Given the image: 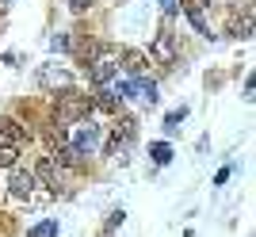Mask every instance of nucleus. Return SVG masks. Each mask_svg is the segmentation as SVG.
I'll return each mask as SVG.
<instances>
[{
    "label": "nucleus",
    "instance_id": "4be33fe9",
    "mask_svg": "<svg viewBox=\"0 0 256 237\" xmlns=\"http://www.w3.org/2000/svg\"><path fill=\"white\" fill-rule=\"evenodd\" d=\"M0 4H8V0H0Z\"/></svg>",
    "mask_w": 256,
    "mask_h": 237
},
{
    "label": "nucleus",
    "instance_id": "a211bd4d",
    "mask_svg": "<svg viewBox=\"0 0 256 237\" xmlns=\"http://www.w3.org/2000/svg\"><path fill=\"white\" fill-rule=\"evenodd\" d=\"M54 234H58V222H38L31 230V237H54Z\"/></svg>",
    "mask_w": 256,
    "mask_h": 237
},
{
    "label": "nucleus",
    "instance_id": "39448f33",
    "mask_svg": "<svg viewBox=\"0 0 256 237\" xmlns=\"http://www.w3.org/2000/svg\"><path fill=\"white\" fill-rule=\"evenodd\" d=\"M118 92H122V96L142 100V104H157V84H153V80H146V76H130Z\"/></svg>",
    "mask_w": 256,
    "mask_h": 237
},
{
    "label": "nucleus",
    "instance_id": "6e6552de",
    "mask_svg": "<svg viewBox=\"0 0 256 237\" xmlns=\"http://www.w3.org/2000/svg\"><path fill=\"white\" fill-rule=\"evenodd\" d=\"M27 138V126H20L12 115H0V146H12V150H20V142Z\"/></svg>",
    "mask_w": 256,
    "mask_h": 237
},
{
    "label": "nucleus",
    "instance_id": "0eeeda50",
    "mask_svg": "<svg viewBox=\"0 0 256 237\" xmlns=\"http://www.w3.org/2000/svg\"><path fill=\"white\" fill-rule=\"evenodd\" d=\"M34 184H46L50 192H62V168L50 161V157H38V164H34Z\"/></svg>",
    "mask_w": 256,
    "mask_h": 237
},
{
    "label": "nucleus",
    "instance_id": "f257e3e1",
    "mask_svg": "<svg viewBox=\"0 0 256 237\" xmlns=\"http://www.w3.org/2000/svg\"><path fill=\"white\" fill-rule=\"evenodd\" d=\"M88 111H92V96L84 92H62L54 96V126H69V122H84Z\"/></svg>",
    "mask_w": 256,
    "mask_h": 237
},
{
    "label": "nucleus",
    "instance_id": "dca6fc26",
    "mask_svg": "<svg viewBox=\"0 0 256 237\" xmlns=\"http://www.w3.org/2000/svg\"><path fill=\"white\" fill-rule=\"evenodd\" d=\"M0 168H20V150H12V146H0Z\"/></svg>",
    "mask_w": 256,
    "mask_h": 237
},
{
    "label": "nucleus",
    "instance_id": "2eb2a0df",
    "mask_svg": "<svg viewBox=\"0 0 256 237\" xmlns=\"http://www.w3.org/2000/svg\"><path fill=\"white\" fill-rule=\"evenodd\" d=\"M38 80H42L46 88H50V84H69V73H65V69H42Z\"/></svg>",
    "mask_w": 256,
    "mask_h": 237
},
{
    "label": "nucleus",
    "instance_id": "423d86ee",
    "mask_svg": "<svg viewBox=\"0 0 256 237\" xmlns=\"http://www.w3.org/2000/svg\"><path fill=\"white\" fill-rule=\"evenodd\" d=\"M146 58H150V62H160V65H172V62H176V42H172V34L160 31L157 38L150 42V54H146Z\"/></svg>",
    "mask_w": 256,
    "mask_h": 237
},
{
    "label": "nucleus",
    "instance_id": "412c9836",
    "mask_svg": "<svg viewBox=\"0 0 256 237\" xmlns=\"http://www.w3.org/2000/svg\"><path fill=\"white\" fill-rule=\"evenodd\" d=\"M230 176H234V168H230V164H226V168H222V172H218V176H214V184H226V180H230Z\"/></svg>",
    "mask_w": 256,
    "mask_h": 237
},
{
    "label": "nucleus",
    "instance_id": "7ed1b4c3",
    "mask_svg": "<svg viewBox=\"0 0 256 237\" xmlns=\"http://www.w3.org/2000/svg\"><path fill=\"white\" fill-rule=\"evenodd\" d=\"M134 118H122L115 130H111V142H107V153L115 157V161H126V153H130V146H134Z\"/></svg>",
    "mask_w": 256,
    "mask_h": 237
},
{
    "label": "nucleus",
    "instance_id": "ddd939ff",
    "mask_svg": "<svg viewBox=\"0 0 256 237\" xmlns=\"http://www.w3.org/2000/svg\"><path fill=\"white\" fill-rule=\"evenodd\" d=\"M50 161L58 164V168H80V157H76V153L69 150V146H58V153H54Z\"/></svg>",
    "mask_w": 256,
    "mask_h": 237
},
{
    "label": "nucleus",
    "instance_id": "f3484780",
    "mask_svg": "<svg viewBox=\"0 0 256 237\" xmlns=\"http://www.w3.org/2000/svg\"><path fill=\"white\" fill-rule=\"evenodd\" d=\"M150 153H153V161H157V164H168V161H172V146H168V142L150 146Z\"/></svg>",
    "mask_w": 256,
    "mask_h": 237
},
{
    "label": "nucleus",
    "instance_id": "6ab92c4d",
    "mask_svg": "<svg viewBox=\"0 0 256 237\" xmlns=\"http://www.w3.org/2000/svg\"><path fill=\"white\" fill-rule=\"evenodd\" d=\"M184 115H188V108H180V111H172L168 118H164V126L168 130H180V122H184Z\"/></svg>",
    "mask_w": 256,
    "mask_h": 237
},
{
    "label": "nucleus",
    "instance_id": "aec40b11",
    "mask_svg": "<svg viewBox=\"0 0 256 237\" xmlns=\"http://www.w3.org/2000/svg\"><path fill=\"white\" fill-rule=\"evenodd\" d=\"M54 50H69V38H65V34H54Z\"/></svg>",
    "mask_w": 256,
    "mask_h": 237
},
{
    "label": "nucleus",
    "instance_id": "9b49d317",
    "mask_svg": "<svg viewBox=\"0 0 256 237\" xmlns=\"http://www.w3.org/2000/svg\"><path fill=\"white\" fill-rule=\"evenodd\" d=\"M184 16H188V20L195 23V31L203 34V38H214V34H210V23H206L203 4H199V0H184Z\"/></svg>",
    "mask_w": 256,
    "mask_h": 237
},
{
    "label": "nucleus",
    "instance_id": "4468645a",
    "mask_svg": "<svg viewBox=\"0 0 256 237\" xmlns=\"http://www.w3.org/2000/svg\"><path fill=\"white\" fill-rule=\"evenodd\" d=\"M230 31H234L237 38H248V34H252V8H245V16H241V20L230 23Z\"/></svg>",
    "mask_w": 256,
    "mask_h": 237
},
{
    "label": "nucleus",
    "instance_id": "5701e85b",
    "mask_svg": "<svg viewBox=\"0 0 256 237\" xmlns=\"http://www.w3.org/2000/svg\"><path fill=\"white\" fill-rule=\"evenodd\" d=\"M206 4H210V0H206Z\"/></svg>",
    "mask_w": 256,
    "mask_h": 237
},
{
    "label": "nucleus",
    "instance_id": "f03ea898",
    "mask_svg": "<svg viewBox=\"0 0 256 237\" xmlns=\"http://www.w3.org/2000/svg\"><path fill=\"white\" fill-rule=\"evenodd\" d=\"M115 73H118V46H111V42L92 46V62H88V80H92V84H100V88H107L111 80H115Z\"/></svg>",
    "mask_w": 256,
    "mask_h": 237
},
{
    "label": "nucleus",
    "instance_id": "9d476101",
    "mask_svg": "<svg viewBox=\"0 0 256 237\" xmlns=\"http://www.w3.org/2000/svg\"><path fill=\"white\" fill-rule=\"evenodd\" d=\"M118 62H122V69H126L130 76H142L146 69H150V58H146V50H118Z\"/></svg>",
    "mask_w": 256,
    "mask_h": 237
},
{
    "label": "nucleus",
    "instance_id": "f8f14e48",
    "mask_svg": "<svg viewBox=\"0 0 256 237\" xmlns=\"http://www.w3.org/2000/svg\"><path fill=\"white\" fill-rule=\"evenodd\" d=\"M92 108H100V111H118V108H122V96H115V92L100 88L96 96H92Z\"/></svg>",
    "mask_w": 256,
    "mask_h": 237
},
{
    "label": "nucleus",
    "instance_id": "20e7f679",
    "mask_svg": "<svg viewBox=\"0 0 256 237\" xmlns=\"http://www.w3.org/2000/svg\"><path fill=\"white\" fill-rule=\"evenodd\" d=\"M76 134H73V142H69V150L76 153V157H92V150L100 146V126L92 122V118H84V122H76Z\"/></svg>",
    "mask_w": 256,
    "mask_h": 237
},
{
    "label": "nucleus",
    "instance_id": "1a4fd4ad",
    "mask_svg": "<svg viewBox=\"0 0 256 237\" xmlns=\"http://www.w3.org/2000/svg\"><path fill=\"white\" fill-rule=\"evenodd\" d=\"M8 188H12V195H16V199H31L38 184H34V176L27 172V168H12V180H8Z\"/></svg>",
    "mask_w": 256,
    "mask_h": 237
}]
</instances>
